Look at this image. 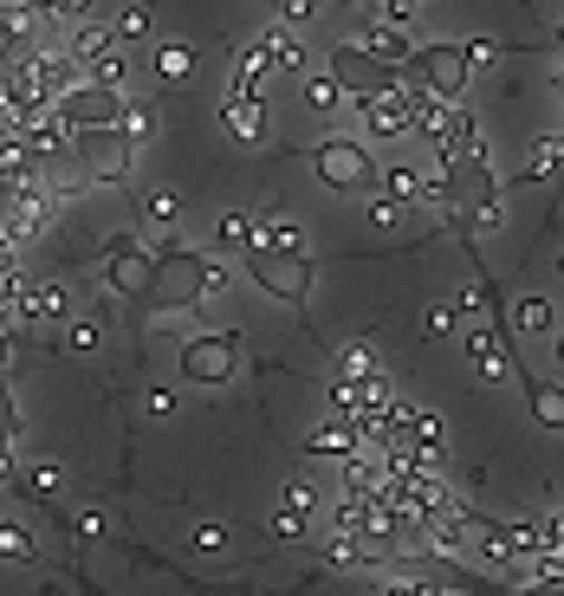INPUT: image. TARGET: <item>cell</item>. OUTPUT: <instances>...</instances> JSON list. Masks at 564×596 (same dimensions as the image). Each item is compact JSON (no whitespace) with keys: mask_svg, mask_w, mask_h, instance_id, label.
<instances>
[{"mask_svg":"<svg viewBox=\"0 0 564 596\" xmlns=\"http://www.w3.org/2000/svg\"><path fill=\"white\" fill-rule=\"evenodd\" d=\"M27 493H33V499H59V493H66V467H59V460H33V467H27Z\"/></svg>","mask_w":564,"mask_h":596,"instance_id":"28","label":"cell"},{"mask_svg":"<svg viewBox=\"0 0 564 596\" xmlns=\"http://www.w3.org/2000/svg\"><path fill=\"white\" fill-rule=\"evenodd\" d=\"M13 279H20V247L0 240V286H13Z\"/></svg>","mask_w":564,"mask_h":596,"instance_id":"43","label":"cell"},{"mask_svg":"<svg viewBox=\"0 0 564 596\" xmlns=\"http://www.w3.org/2000/svg\"><path fill=\"white\" fill-rule=\"evenodd\" d=\"M520 176H526V182H552V176H558V137H538Z\"/></svg>","mask_w":564,"mask_h":596,"instance_id":"29","label":"cell"},{"mask_svg":"<svg viewBox=\"0 0 564 596\" xmlns=\"http://www.w3.org/2000/svg\"><path fill=\"white\" fill-rule=\"evenodd\" d=\"M286 513H299V519H305V513H318V486L293 480V486H286Z\"/></svg>","mask_w":564,"mask_h":596,"instance_id":"36","label":"cell"},{"mask_svg":"<svg viewBox=\"0 0 564 596\" xmlns=\"http://www.w3.org/2000/svg\"><path fill=\"white\" fill-rule=\"evenodd\" d=\"M370 221L376 227H403V221H409V208H403V201H389V195H376V201H370Z\"/></svg>","mask_w":564,"mask_h":596,"instance_id":"35","label":"cell"},{"mask_svg":"<svg viewBox=\"0 0 564 596\" xmlns=\"http://www.w3.org/2000/svg\"><path fill=\"white\" fill-rule=\"evenodd\" d=\"M311 169H318V176H325L332 188H344V195H357V188H364V182L376 176L370 149H364V143H350V137H332V143H318Z\"/></svg>","mask_w":564,"mask_h":596,"instance_id":"7","label":"cell"},{"mask_svg":"<svg viewBox=\"0 0 564 596\" xmlns=\"http://www.w3.org/2000/svg\"><path fill=\"white\" fill-rule=\"evenodd\" d=\"M467 337V364L481 370V383H513V357H506V337L493 325H461Z\"/></svg>","mask_w":564,"mask_h":596,"instance_id":"11","label":"cell"},{"mask_svg":"<svg viewBox=\"0 0 564 596\" xmlns=\"http://www.w3.org/2000/svg\"><path fill=\"white\" fill-rule=\"evenodd\" d=\"M0 558H13V564H33V538L20 532L13 519H0Z\"/></svg>","mask_w":564,"mask_h":596,"instance_id":"30","label":"cell"},{"mask_svg":"<svg viewBox=\"0 0 564 596\" xmlns=\"http://www.w3.org/2000/svg\"><path fill=\"white\" fill-rule=\"evenodd\" d=\"M461 59H467V72H493L499 46H493V39H467V46H461Z\"/></svg>","mask_w":564,"mask_h":596,"instance_id":"33","label":"cell"},{"mask_svg":"<svg viewBox=\"0 0 564 596\" xmlns=\"http://www.w3.org/2000/svg\"><path fill=\"white\" fill-rule=\"evenodd\" d=\"M338 383H383V364H376L370 344H344L338 350Z\"/></svg>","mask_w":564,"mask_h":596,"instance_id":"21","label":"cell"},{"mask_svg":"<svg viewBox=\"0 0 564 596\" xmlns=\"http://www.w3.org/2000/svg\"><path fill=\"white\" fill-rule=\"evenodd\" d=\"M78 162H85V176L91 182H123L130 176V143L117 137V130H91V137H72Z\"/></svg>","mask_w":564,"mask_h":596,"instance_id":"9","label":"cell"},{"mask_svg":"<svg viewBox=\"0 0 564 596\" xmlns=\"http://www.w3.org/2000/svg\"><path fill=\"white\" fill-rule=\"evenodd\" d=\"M195 545H201V552H221V545H227V525H195Z\"/></svg>","mask_w":564,"mask_h":596,"instance_id":"42","label":"cell"},{"mask_svg":"<svg viewBox=\"0 0 564 596\" xmlns=\"http://www.w3.org/2000/svg\"><path fill=\"white\" fill-rule=\"evenodd\" d=\"M364 52H370L376 66H383V72H389V66H409L415 39L403 33V27H389V20H376L370 33H364Z\"/></svg>","mask_w":564,"mask_h":596,"instance_id":"15","label":"cell"},{"mask_svg":"<svg viewBox=\"0 0 564 596\" xmlns=\"http://www.w3.org/2000/svg\"><path fill=\"white\" fill-rule=\"evenodd\" d=\"M260 254H293V260H311L299 240V227L286 221V215H260V240H254Z\"/></svg>","mask_w":564,"mask_h":596,"instance_id":"17","label":"cell"},{"mask_svg":"<svg viewBox=\"0 0 564 596\" xmlns=\"http://www.w3.org/2000/svg\"><path fill=\"white\" fill-rule=\"evenodd\" d=\"M227 292V266L221 260H201V298H221Z\"/></svg>","mask_w":564,"mask_h":596,"instance_id":"38","label":"cell"},{"mask_svg":"<svg viewBox=\"0 0 564 596\" xmlns=\"http://www.w3.org/2000/svg\"><path fill=\"white\" fill-rule=\"evenodd\" d=\"M20 286V279H13ZM13 286H0V331H13L20 325V305H13Z\"/></svg>","mask_w":564,"mask_h":596,"instance_id":"41","label":"cell"},{"mask_svg":"<svg viewBox=\"0 0 564 596\" xmlns=\"http://www.w3.org/2000/svg\"><path fill=\"white\" fill-rule=\"evenodd\" d=\"M13 305H20V325H59V318H66V292H59L52 279H33V272H20Z\"/></svg>","mask_w":564,"mask_h":596,"instance_id":"12","label":"cell"},{"mask_svg":"<svg viewBox=\"0 0 564 596\" xmlns=\"http://www.w3.org/2000/svg\"><path fill=\"white\" fill-rule=\"evenodd\" d=\"M325 78L338 85L344 98H364V91H383V85H389V72L376 66V59L364 52V46H357V39L332 46V59H325Z\"/></svg>","mask_w":564,"mask_h":596,"instance_id":"8","label":"cell"},{"mask_svg":"<svg viewBox=\"0 0 564 596\" xmlns=\"http://www.w3.org/2000/svg\"><path fill=\"white\" fill-rule=\"evenodd\" d=\"M20 7H27L33 27H39V20H59V0H20Z\"/></svg>","mask_w":564,"mask_h":596,"instance_id":"45","label":"cell"},{"mask_svg":"<svg viewBox=\"0 0 564 596\" xmlns=\"http://www.w3.org/2000/svg\"><path fill=\"white\" fill-rule=\"evenodd\" d=\"M311 454L350 460V454H357V428H350V421H338V415H332V421H318V428H311Z\"/></svg>","mask_w":564,"mask_h":596,"instance_id":"20","label":"cell"},{"mask_svg":"<svg viewBox=\"0 0 564 596\" xmlns=\"http://www.w3.org/2000/svg\"><path fill=\"white\" fill-rule=\"evenodd\" d=\"M442 169H448L442 188H448L454 215H467L474 234H499V227H506V208H499V188H493V162H487V156H448Z\"/></svg>","mask_w":564,"mask_h":596,"instance_id":"1","label":"cell"},{"mask_svg":"<svg viewBox=\"0 0 564 596\" xmlns=\"http://www.w3.org/2000/svg\"><path fill=\"white\" fill-rule=\"evenodd\" d=\"M117 137H123L130 149L150 143V137H156V117L144 111V105H130V98H123V111H117Z\"/></svg>","mask_w":564,"mask_h":596,"instance_id":"26","label":"cell"},{"mask_svg":"<svg viewBox=\"0 0 564 596\" xmlns=\"http://www.w3.org/2000/svg\"><path fill=\"white\" fill-rule=\"evenodd\" d=\"M144 221L176 227V195H169V188H150V195H144Z\"/></svg>","mask_w":564,"mask_h":596,"instance_id":"32","label":"cell"},{"mask_svg":"<svg viewBox=\"0 0 564 596\" xmlns=\"http://www.w3.org/2000/svg\"><path fill=\"white\" fill-rule=\"evenodd\" d=\"M144 409H150V415H176V396H169V389H150V396H144Z\"/></svg>","mask_w":564,"mask_h":596,"instance_id":"46","label":"cell"},{"mask_svg":"<svg viewBox=\"0 0 564 596\" xmlns=\"http://www.w3.org/2000/svg\"><path fill=\"white\" fill-rule=\"evenodd\" d=\"M428 596H435V590H428Z\"/></svg>","mask_w":564,"mask_h":596,"instance_id":"51","label":"cell"},{"mask_svg":"<svg viewBox=\"0 0 564 596\" xmlns=\"http://www.w3.org/2000/svg\"><path fill=\"white\" fill-rule=\"evenodd\" d=\"M370 182H383V195H389V201H403V208H409L415 195H422V169H409V162H376Z\"/></svg>","mask_w":564,"mask_h":596,"instance_id":"19","label":"cell"},{"mask_svg":"<svg viewBox=\"0 0 564 596\" xmlns=\"http://www.w3.org/2000/svg\"><path fill=\"white\" fill-rule=\"evenodd\" d=\"M513 318H520V331L526 337H552V318H558V311H552V298H520Z\"/></svg>","mask_w":564,"mask_h":596,"instance_id":"27","label":"cell"},{"mask_svg":"<svg viewBox=\"0 0 564 596\" xmlns=\"http://www.w3.org/2000/svg\"><path fill=\"white\" fill-rule=\"evenodd\" d=\"M461 325H454V311L442 305V311H428V337H454Z\"/></svg>","mask_w":564,"mask_h":596,"instance_id":"44","label":"cell"},{"mask_svg":"<svg viewBox=\"0 0 564 596\" xmlns=\"http://www.w3.org/2000/svg\"><path fill=\"white\" fill-rule=\"evenodd\" d=\"M435 590V584H422V577H389V584H383V596H428Z\"/></svg>","mask_w":564,"mask_h":596,"instance_id":"40","label":"cell"},{"mask_svg":"<svg viewBox=\"0 0 564 596\" xmlns=\"http://www.w3.org/2000/svg\"><path fill=\"white\" fill-rule=\"evenodd\" d=\"M111 39H117V46L150 39V7H144V0H123V7L111 13Z\"/></svg>","mask_w":564,"mask_h":596,"instance_id":"23","label":"cell"},{"mask_svg":"<svg viewBox=\"0 0 564 596\" xmlns=\"http://www.w3.org/2000/svg\"><path fill=\"white\" fill-rule=\"evenodd\" d=\"M221 123H227L234 143H266V105H240V98H227Z\"/></svg>","mask_w":564,"mask_h":596,"instance_id":"18","label":"cell"},{"mask_svg":"<svg viewBox=\"0 0 564 596\" xmlns=\"http://www.w3.org/2000/svg\"><path fill=\"white\" fill-rule=\"evenodd\" d=\"M98 344H105V331H98V318H78V325H72V350H85V357H91Z\"/></svg>","mask_w":564,"mask_h":596,"instance_id":"37","label":"cell"},{"mask_svg":"<svg viewBox=\"0 0 564 596\" xmlns=\"http://www.w3.org/2000/svg\"><path fill=\"white\" fill-rule=\"evenodd\" d=\"M111 52H123V46L111 39V27H98V20H85V27L72 33V52H66V59H72V66H78V78H85L91 66H98V59H111Z\"/></svg>","mask_w":564,"mask_h":596,"instance_id":"14","label":"cell"},{"mask_svg":"<svg viewBox=\"0 0 564 596\" xmlns=\"http://www.w3.org/2000/svg\"><path fill=\"white\" fill-rule=\"evenodd\" d=\"M376 7H383L389 27H409V20H415V0H376Z\"/></svg>","mask_w":564,"mask_h":596,"instance_id":"39","label":"cell"},{"mask_svg":"<svg viewBox=\"0 0 564 596\" xmlns=\"http://www.w3.org/2000/svg\"><path fill=\"white\" fill-rule=\"evenodd\" d=\"M105 272H111V286L117 292H130V298H144L150 292V254H137V247H105Z\"/></svg>","mask_w":564,"mask_h":596,"instance_id":"13","label":"cell"},{"mask_svg":"<svg viewBox=\"0 0 564 596\" xmlns=\"http://www.w3.org/2000/svg\"><path fill=\"white\" fill-rule=\"evenodd\" d=\"M234 357H240V344L227 331L221 337H195L182 350V376L188 383H227V376H234Z\"/></svg>","mask_w":564,"mask_h":596,"instance_id":"10","label":"cell"},{"mask_svg":"<svg viewBox=\"0 0 564 596\" xmlns=\"http://www.w3.org/2000/svg\"><path fill=\"white\" fill-rule=\"evenodd\" d=\"M91 7H98V0H59V20H85Z\"/></svg>","mask_w":564,"mask_h":596,"instance_id":"48","label":"cell"},{"mask_svg":"<svg viewBox=\"0 0 564 596\" xmlns=\"http://www.w3.org/2000/svg\"><path fill=\"white\" fill-rule=\"evenodd\" d=\"M59 111V123L72 130V137H91V130H117V111H123V91H98V85H85L78 78L72 91L52 105Z\"/></svg>","mask_w":564,"mask_h":596,"instance_id":"4","label":"cell"},{"mask_svg":"<svg viewBox=\"0 0 564 596\" xmlns=\"http://www.w3.org/2000/svg\"><path fill=\"white\" fill-rule=\"evenodd\" d=\"M260 46H266V72H273V78H299L305 72V46L286 33V27L260 33Z\"/></svg>","mask_w":564,"mask_h":596,"instance_id":"16","label":"cell"},{"mask_svg":"<svg viewBox=\"0 0 564 596\" xmlns=\"http://www.w3.org/2000/svg\"><path fill=\"white\" fill-rule=\"evenodd\" d=\"M188 72H195V52H188L182 39H162V46H156V78H169V85H182Z\"/></svg>","mask_w":564,"mask_h":596,"instance_id":"25","label":"cell"},{"mask_svg":"<svg viewBox=\"0 0 564 596\" xmlns=\"http://www.w3.org/2000/svg\"><path fill=\"white\" fill-rule=\"evenodd\" d=\"M13 474H20V467H13V447L0 441V480H13Z\"/></svg>","mask_w":564,"mask_h":596,"instance_id":"50","label":"cell"},{"mask_svg":"<svg viewBox=\"0 0 564 596\" xmlns=\"http://www.w3.org/2000/svg\"><path fill=\"white\" fill-rule=\"evenodd\" d=\"M415 66V91H428V98H442V105H461L467 98V59H461V46H415L409 52Z\"/></svg>","mask_w":564,"mask_h":596,"instance_id":"3","label":"cell"},{"mask_svg":"<svg viewBox=\"0 0 564 596\" xmlns=\"http://www.w3.org/2000/svg\"><path fill=\"white\" fill-rule=\"evenodd\" d=\"M532 409H538V421H545V428H558V421H564L558 389H532Z\"/></svg>","mask_w":564,"mask_h":596,"instance_id":"34","label":"cell"},{"mask_svg":"<svg viewBox=\"0 0 564 596\" xmlns=\"http://www.w3.org/2000/svg\"><path fill=\"white\" fill-rule=\"evenodd\" d=\"M254 240H260V215L227 208V215H221V247H227V254H254Z\"/></svg>","mask_w":564,"mask_h":596,"instance_id":"22","label":"cell"},{"mask_svg":"<svg viewBox=\"0 0 564 596\" xmlns=\"http://www.w3.org/2000/svg\"><path fill=\"white\" fill-rule=\"evenodd\" d=\"M273 532H279V538H305V519H299V513H279V519H273Z\"/></svg>","mask_w":564,"mask_h":596,"instance_id":"47","label":"cell"},{"mask_svg":"<svg viewBox=\"0 0 564 596\" xmlns=\"http://www.w3.org/2000/svg\"><path fill=\"white\" fill-rule=\"evenodd\" d=\"M247 272H254V286L273 298H286V305H305L311 298V260H293V254H247Z\"/></svg>","mask_w":564,"mask_h":596,"instance_id":"5","label":"cell"},{"mask_svg":"<svg viewBox=\"0 0 564 596\" xmlns=\"http://www.w3.org/2000/svg\"><path fill=\"white\" fill-rule=\"evenodd\" d=\"M13 357H20V350H13V331H0V376L13 370Z\"/></svg>","mask_w":564,"mask_h":596,"instance_id":"49","label":"cell"},{"mask_svg":"<svg viewBox=\"0 0 564 596\" xmlns=\"http://www.w3.org/2000/svg\"><path fill=\"white\" fill-rule=\"evenodd\" d=\"M156 311H182V305H201V260L182 254V247H162L150 260V292H144Z\"/></svg>","mask_w":564,"mask_h":596,"instance_id":"2","label":"cell"},{"mask_svg":"<svg viewBox=\"0 0 564 596\" xmlns=\"http://www.w3.org/2000/svg\"><path fill=\"white\" fill-rule=\"evenodd\" d=\"M299 98H305V105H311L318 117H332V111L344 105V91H338V85H332L325 72H299Z\"/></svg>","mask_w":564,"mask_h":596,"instance_id":"24","label":"cell"},{"mask_svg":"<svg viewBox=\"0 0 564 596\" xmlns=\"http://www.w3.org/2000/svg\"><path fill=\"white\" fill-rule=\"evenodd\" d=\"M357 111H364V130H370L376 143L409 137V85H403V78H389L383 91H364V98H357Z\"/></svg>","mask_w":564,"mask_h":596,"instance_id":"6","label":"cell"},{"mask_svg":"<svg viewBox=\"0 0 564 596\" xmlns=\"http://www.w3.org/2000/svg\"><path fill=\"white\" fill-rule=\"evenodd\" d=\"M273 13H279V27L293 33V27H311V20H318V0H273Z\"/></svg>","mask_w":564,"mask_h":596,"instance_id":"31","label":"cell"}]
</instances>
